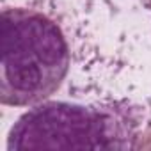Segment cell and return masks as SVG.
I'll list each match as a JSON object with an SVG mask.
<instances>
[{"label":"cell","instance_id":"cell-3","mask_svg":"<svg viewBox=\"0 0 151 151\" xmlns=\"http://www.w3.org/2000/svg\"><path fill=\"white\" fill-rule=\"evenodd\" d=\"M140 2H142V6H146V7L151 11V0H140Z\"/></svg>","mask_w":151,"mask_h":151},{"label":"cell","instance_id":"cell-2","mask_svg":"<svg viewBox=\"0 0 151 151\" xmlns=\"http://www.w3.org/2000/svg\"><path fill=\"white\" fill-rule=\"evenodd\" d=\"M139 116L133 109L43 101L22 114L7 149H135Z\"/></svg>","mask_w":151,"mask_h":151},{"label":"cell","instance_id":"cell-1","mask_svg":"<svg viewBox=\"0 0 151 151\" xmlns=\"http://www.w3.org/2000/svg\"><path fill=\"white\" fill-rule=\"evenodd\" d=\"M0 103L34 107L66 80L71 55L62 29L45 13L7 7L0 16Z\"/></svg>","mask_w":151,"mask_h":151}]
</instances>
